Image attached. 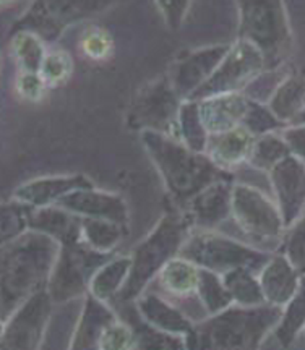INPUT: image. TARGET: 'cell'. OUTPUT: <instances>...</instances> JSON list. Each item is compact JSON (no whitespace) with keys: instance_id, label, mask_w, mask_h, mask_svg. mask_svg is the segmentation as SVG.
<instances>
[{"instance_id":"1","label":"cell","mask_w":305,"mask_h":350,"mask_svg":"<svg viewBox=\"0 0 305 350\" xmlns=\"http://www.w3.org/2000/svg\"><path fill=\"white\" fill-rule=\"evenodd\" d=\"M60 248L57 240L34 230L2 245V321L33 295L46 291Z\"/></svg>"},{"instance_id":"2","label":"cell","mask_w":305,"mask_h":350,"mask_svg":"<svg viewBox=\"0 0 305 350\" xmlns=\"http://www.w3.org/2000/svg\"><path fill=\"white\" fill-rule=\"evenodd\" d=\"M140 138L178 211L207 187L234 180L233 174L216 167L204 152H194L171 135L146 130L142 131Z\"/></svg>"},{"instance_id":"3","label":"cell","mask_w":305,"mask_h":350,"mask_svg":"<svg viewBox=\"0 0 305 350\" xmlns=\"http://www.w3.org/2000/svg\"><path fill=\"white\" fill-rule=\"evenodd\" d=\"M282 318V308L271 305H233L224 312L207 317L194 325L187 336L189 350H260L269 332Z\"/></svg>"},{"instance_id":"4","label":"cell","mask_w":305,"mask_h":350,"mask_svg":"<svg viewBox=\"0 0 305 350\" xmlns=\"http://www.w3.org/2000/svg\"><path fill=\"white\" fill-rule=\"evenodd\" d=\"M191 230L194 229L189 219L181 211L164 214L150 234L130 253V275L117 299L135 304L138 297L145 294L148 286L158 278L164 266L178 256Z\"/></svg>"},{"instance_id":"5","label":"cell","mask_w":305,"mask_h":350,"mask_svg":"<svg viewBox=\"0 0 305 350\" xmlns=\"http://www.w3.org/2000/svg\"><path fill=\"white\" fill-rule=\"evenodd\" d=\"M237 7V39L254 44L261 52L267 72L281 68L293 52V31L286 3L280 0H246Z\"/></svg>"},{"instance_id":"6","label":"cell","mask_w":305,"mask_h":350,"mask_svg":"<svg viewBox=\"0 0 305 350\" xmlns=\"http://www.w3.org/2000/svg\"><path fill=\"white\" fill-rule=\"evenodd\" d=\"M178 256L194 262L200 269L224 275L239 268L260 274L273 255L217 230H191Z\"/></svg>"},{"instance_id":"7","label":"cell","mask_w":305,"mask_h":350,"mask_svg":"<svg viewBox=\"0 0 305 350\" xmlns=\"http://www.w3.org/2000/svg\"><path fill=\"white\" fill-rule=\"evenodd\" d=\"M230 219L252 247L267 253L281 248L286 234L281 211L274 198L258 187L234 183Z\"/></svg>"},{"instance_id":"8","label":"cell","mask_w":305,"mask_h":350,"mask_svg":"<svg viewBox=\"0 0 305 350\" xmlns=\"http://www.w3.org/2000/svg\"><path fill=\"white\" fill-rule=\"evenodd\" d=\"M112 256L114 255H103L91 250L81 240L62 245L46 288L52 304H65L78 297L88 295L91 279L96 271L106 265Z\"/></svg>"},{"instance_id":"9","label":"cell","mask_w":305,"mask_h":350,"mask_svg":"<svg viewBox=\"0 0 305 350\" xmlns=\"http://www.w3.org/2000/svg\"><path fill=\"white\" fill-rule=\"evenodd\" d=\"M267 72V65L261 52L254 44L243 39H235L230 42V49L210 80L200 88L197 93L187 100H200L221 94L246 93L250 85Z\"/></svg>"},{"instance_id":"10","label":"cell","mask_w":305,"mask_h":350,"mask_svg":"<svg viewBox=\"0 0 305 350\" xmlns=\"http://www.w3.org/2000/svg\"><path fill=\"white\" fill-rule=\"evenodd\" d=\"M182 100L168 75L143 86L127 113V126L137 131H159L171 135Z\"/></svg>"},{"instance_id":"11","label":"cell","mask_w":305,"mask_h":350,"mask_svg":"<svg viewBox=\"0 0 305 350\" xmlns=\"http://www.w3.org/2000/svg\"><path fill=\"white\" fill-rule=\"evenodd\" d=\"M52 304L47 291L33 295L2 321L0 350H39L52 317Z\"/></svg>"},{"instance_id":"12","label":"cell","mask_w":305,"mask_h":350,"mask_svg":"<svg viewBox=\"0 0 305 350\" xmlns=\"http://www.w3.org/2000/svg\"><path fill=\"white\" fill-rule=\"evenodd\" d=\"M229 49L230 44H216V46L200 47L176 60L171 72L168 73V78L178 98L187 100L191 94L197 93L216 72Z\"/></svg>"},{"instance_id":"13","label":"cell","mask_w":305,"mask_h":350,"mask_svg":"<svg viewBox=\"0 0 305 350\" xmlns=\"http://www.w3.org/2000/svg\"><path fill=\"white\" fill-rule=\"evenodd\" d=\"M273 198L286 229L305 213V163L291 154L268 174Z\"/></svg>"},{"instance_id":"14","label":"cell","mask_w":305,"mask_h":350,"mask_svg":"<svg viewBox=\"0 0 305 350\" xmlns=\"http://www.w3.org/2000/svg\"><path fill=\"white\" fill-rule=\"evenodd\" d=\"M55 206L80 219H103L129 227V204L124 196L96 187L72 191Z\"/></svg>"},{"instance_id":"15","label":"cell","mask_w":305,"mask_h":350,"mask_svg":"<svg viewBox=\"0 0 305 350\" xmlns=\"http://www.w3.org/2000/svg\"><path fill=\"white\" fill-rule=\"evenodd\" d=\"M234 180L216 182L200 191L182 209L194 230H216L233 214Z\"/></svg>"},{"instance_id":"16","label":"cell","mask_w":305,"mask_h":350,"mask_svg":"<svg viewBox=\"0 0 305 350\" xmlns=\"http://www.w3.org/2000/svg\"><path fill=\"white\" fill-rule=\"evenodd\" d=\"M94 187L88 177L81 174L47 175L21 183L15 188L10 198L33 209L55 206L64 196L80 188Z\"/></svg>"},{"instance_id":"17","label":"cell","mask_w":305,"mask_h":350,"mask_svg":"<svg viewBox=\"0 0 305 350\" xmlns=\"http://www.w3.org/2000/svg\"><path fill=\"white\" fill-rule=\"evenodd\" d=\"M117 319L114 310L106 301L88 294L73 331L70 350H101L104 332Z\"/></svg>"},{"instance_id":"18","label":"cell","mask_w":305,"mask_h":350,"mask_svg":"<svg viewBox=\"0 0 305 350\" xmlns=\"http://www.w3.org/2000/svg\"><path fill=\"white\" fill-rule=\"evenodd\" d=\"M258 281L261 291H263L265 301L271 306L284 308L297 294L302 275L295 271L282 253H276L260 271Z\"/></svg>"},{"instance_id":"19","label":"cell","mask_w":305,"mask_h":350,"mask_svg":"<svg viewBox=\"0 0 305 350\" xmlns=\"http://www.w3.org/2000/svg\"><path fill=\"white\" fill-rule=\"evenodd\" d=\"M255 139L254 135L248 133L243 126H237L223 133L210 135L204 154L210 157L216 167L233 174L234 169L248 164Z\"/></svg>"},{"instance_id":"20","label":"cell","mask_w":305,"mask_h":350,"mask_svg":"<svg viewBox=\"0 0 305 350\" xmlns=\"http://www.w3.org/2000/svg\"><path fill=\"white\" fill-rule=\"evenodd\" d=\"M135 305L143 321L156 329L168 332V334L182 336V338H187L194 329L195 323L163 295L145 292L142 297H138Z\"/></svg>"},{"instance_id":"21","label":"cell","mask_w":305,"mask_h":350,"mask_svg":"<svg viewBox=\"0 0 305 350\" xmlns=\"http://www.w3.org/2000/svg\"><path fill=\"white\" fill-rule=\"evenodd\" d=\"M250 99L243 93L221 94L200 100V116L208 133H223L242 125Z\"/></svg>"},{"instance_id":"22","label":"cell","mask_w":305,"mask_h":350,"mask_svg":"<svg viewBox=\"0 0 305 350\" xmlns=\"http://www.w3.org/2000/svg\"><path fill=\"white\" fill-rule=\"evenodd\" d=\"M29 230L44 234L60 245L80 242L81 219L59 206L39 208L29 211Z\"/></svg>"},{"instance_id":"23","label":"cell","mask_w":305,"mask_h":350,"mask_svg":"<svg viewBox=\"0 0 305 350\" xmlns=\"http://www.w3.org/2000/svg\"><path fill=\"white\" fill-rule=\"evenodd\" d=\"M278 120L289 126L305 111V73H289L267 103Z\"/></svg>"},{"instance_id":"24","label":"cell","mask_w":305,"mask_h":350,"mask_svg":"<svg viewBox=\"0 0 305 350\" xmlns=\"http://www.w3.org/2000/svg\"><path fill=\"white\" fill-rule=\"evenodd\" d=\"M200 278V268L190 262L185 258L176 256L164 269L161 271L158 279L159 287L169 297H176V299H187V297L197 295Z\"/></svg>"},{"instance_id":"25","label":"cell","mask_w":305,"mask_h":350,"mask_svg":"<svg viewBox=\"0 0 305 350\" xmlns=\"http://www.w3.org/2000/svg\"><path fill=\"white\" fill-rule=\"evenodd\" d=\"M171 137L184 143L194 152H204L210 133L204 129L197 100H184L178 109Z\"/></svg>"},{"instance_id":"26","label":"cell","mask_w":305,"mask_h":350,"mask_svg":"<svg viewBox=\"0 0 305 350\" xmlns=\"http://www.w3.org/2000/svg\"><path fill=\"white\" fill-rule=\"evenodd\" d=\"M132 268V258L112 256L106 265L96 271L90 284V294L96 299L106 301L112 297H117L124 288Z\"/></svg>"},{"instance_id":"27","label":"cell","mask_w":305,"mask_h":350,"mask_svg":"<svg viewBox=\"0 0 305 350\" xmlns=\"http://www.w3.org/2000/svg\"><path fill=\"white\" fill-rule=\"evenodd\" d=\"M127 234L129 227L117 222L103 221V219H81L80 240L91 250L103 255H112Z\"/></svg>"},{"instance_id":"28","label":"cell","mask_w":305,"mask_h":350,"mask_svg":"<svg viewBox=\"0 0 305 350\" xmlns=\"http://www.w3.org/2000/svg\"><path fill=\"white\" fill-rule=\"evenodd\" d=\"M8 49L13 62L18 67V73H39L49 51L46 42L31 31L13 33Z\"/></svg>"},{"instance_id":"29","label":"cell","mask_w":305,"mask_h":350,"mask_svg":"<svg viewBox=\"0 0 305 350\" xmlns=\"http://www.w3.org/2000/svg\"><path fill=\"white\" fill-rule=\"evenodd\" d=\"M221 278H223L224 286L228 288L230 297H233L234 305L247 306V308L268 305L265 301L263 291H261L258 274L254 273V271L239 268L229 271Z\"/></svg>"},{"instance_id":"30","label":"cell","mask_w":305,"mask_h":350,"mask_svg":"<svg viewBox=\"0 0 305 350\" xmlns=\"http://www.w3.org/2000/svg\"><path fill=\"white\" fill-rule=\"evenodd\" d=\"M293 152H291L289 144L282 138L281 131H276V133L265 135V137L255 139L254 151H252L248 165L260 170V172L269 174L278 164L282 163Z\"/></svg>"},{"instance_id":"31","label":"cell","mask_w":305,"mask_h":350,"mask_svg":"<svg viewBox=\"0 0 305 350\" xmlns=\"http://www.w3.org/2000/svg\"><path fill=\"white\" fill-rule=\"evenodd\" d=\"M129 325L133 329L132 350H189L185 338L156 329L143 321L138 313Z\"/></svg>"},{"instance_id":"32","label":"cell","mask_w":305,"mask_h":350,"mask_svg":"<svg viewBox=\"0 0 305 350\" xmlns=\"http://www.w3.org/2000/svg\"><path fill=\"white\" fill-rule=\"evenodd\" d=\"M197 299L208 317H215V314L224 312L234 305L233 297L226 288L223 278L207 269H200Z\"/></svg>"},{"instance_id":"33","label":"cell","mask_w":305,"mask_h":350,"mask_svg":"<svg viewBox=\"0 0 305 350\" xmlns=\"http://www.w3.org/2000/svg\"><path fill=\"white\" fill-rule=\"evenodd\" d=\"M305 327V275L300 281L297 294L282 308V318L274 329V336L282 347H289Z\"/></svg>"},{"instance_id":"34","label":"cell","mask_w":305,"mask_h":350,"mask_svg":"<svg viewBox=\"0 0 305 350\" xmlns=\"http://www.w3.org/2000/svg\"><path fill=\"white\" fill-rule=\"evenodd\" d=\"M73 73V59L67 51L51 49L47 51L44 62L39 70V77L42 78L46 88H60L67 85Z\"/></svg>"},{"instance_id":"35","label":"cell","mask_w":305,"mask_h":350,"mask_svg":"<svg viewBox=\"0 0 305 350\" xmlns=\"http://www.w3.org/2000/svg\"><path fill=\"white\" fill-rule=\"evenodd\" d=\"M78 49L93 62H104L114 52V39L106 28L98 25H90L85 31L81 33L80 41H78Z\"/></svg>"},{"instance_id":"36","label":"cell","mask_w":305,"mask_h":350,"mask_svg":"<svg viewBox=\"0 0 305 350\" xmlns=\"http://www.w3.org/2000/svg\"><path fill=\"white\" fill-rule=\"evenodd\" d=\"M29 211H31V208L25 206V204L12 198L8 203L2 204V216H0V226H2L0 239H2V245L21 237V235L29 230Z\"/></svg>"},{"instance_id":"37","label":"cell","mask_w":305,"mask_h":350,"mask_svg":"<svg viewBox=\"0 0 305 350\" xmlns=\"http://www.w3.org/2000/svg\"><path fill=\"white\" fill-rule=\"evenodd\" d=\"M248 133L254 135L255 138L265 137V135L276 133V131H281L286 129V125L282 124L281 120L276 119V116L269 111L267 104L255 103V100L250 99V104H248V111L243 117L242 125Z\"/></svg>"},{"instance_id":"38","label":"cell","mask_w":305,"mask_h":350,"mask_svg":"<svg viewBox=\"0 0 305 350\" xmlns=\"http://www.w3.org/2000/svg\"><path fill=\"white\" fill-rule=\"evenodd\" d=\"M281 253L289 260L295 271L305 275V213L286 229L284 240L281 245Z\"/></svg>"},{"instance_id":"39","label":"cell","mask_w":305,"mask_h":350,"mask_svg":"<svg viewBox=\"0 0 305 350\" xmlns=\"http://www.w3.org/2000/svg\"><path fill=\"white\" fill-rule=\"evenodd\" d=\"M133 329L129 323L117 318L104 332L101 350H132Z\"/></svg>"},{"instance_id":"40","label":"cell","mask_w":305,"mask_h":350,"mask_svg":"<svg viewBox=\"0 0 305 350\" xmlns=\"http://www.w3.org/2000/svg\"><path fill=\"white\" fill-rule=\"evenodd\" d=\"M46 85L39 73H18L15 78V93L20 99L38 103L46 93Z\"/></svg>"},{"instance_id":"41","label":"cell","mask_w":305,"mask_h":350,"mask_svg":"<svg viewBox=\"0 0 305 350\" xmlns=\"http://www.w3.org/2000/svg\"><path fill=\"white\" fill-rule=\"evenodd\" d=\"M281 135L289 144L291 152L305 163V125L286 126L284 130H281Z\"/></svg>"},{"instance_id":"42","label":"cell","mask_w":305,"mask_h":350,"mask_svg":"<svg viewBox=\"0 0 305 350\" xmlns=\"http://www.w3.org/2000/svg\"><path fill=\"white\" fill-rule=\"evenodd\" d=\"M156 5L163 7L159 10L163 12L165 23L171 26V28H177L184 21L185 13L189 12L187 7L190 5V2H156Z\"/></svg>"},{"instance_id":"43","label":"cell","mask_w":305,"mask_h":350,"mask_svg":"<svg viewBox=\"0 0 305 350\" xmlns=\"http://www.w3.org/2000/svg\"><path fill=\"white\" fill-rule=\"evenodd\" d=\"M294 125H305V111H304L302 113H300L297 119H295L289 126H294Z\"/></svg>"}]
</instances>
